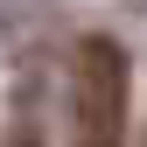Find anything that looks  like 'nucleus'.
<instances>
[{
  "label": "nucleus",
  "instance_id": "1",
  "mask_svg": "<svg viewBox=\"0 0 147 147\" xmlns=\"http://www.w3.org/2000/svg\"><path fill=\"white\" fill-rule=\"evenodd\" d=\"M70 147H126V49L84 35L70 70Z\"/></svg>",
  "mask_w": 147,
  "mask_h": 147
},
{
  "label": "nucleus",
  "instance_id": "2",
  "mask_svg": "<svg viewBox=\"0 0 147 147\" xmlns=\"http://www.w3.org/2000/svg\"><path fill=\"white\" fill-rule=\"evenodd\" d=\"M7 147H42V133H35V126H21V133H14Z\"/></svg>",
  "mask_w": 147,
  "mask_h": 147
}]
</instances>
